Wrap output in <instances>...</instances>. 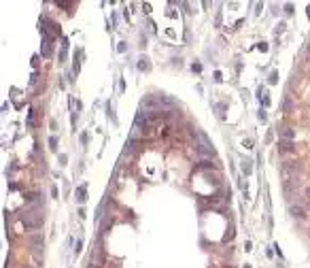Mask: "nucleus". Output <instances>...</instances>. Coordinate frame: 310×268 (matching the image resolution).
I'll list each match as a JSON object with an SVG mask.
<instances>
[{
  "label": "nucleus",
  "instance_id": "nucleus-1",
  "mask_svg": "<svg viewBox=\"0 0 310 268\" xmlns=\"http://www.w3.org/2000/svg\"><path fill=\"white\" fill-rule=\"evenodd\" d=\"M198 140H200V145H198V151L202 155H215V147H213V143L208 140V136L204 132H198Z\"/></svg>",
  "mask_w": 310,
  "mask_h": 268
},
{
  "label": "nucleus",
  "instance_id": "nucleus-2",
  "mask_svg": "<svg viewBox=\"0 0 310 268\" xmlns=\"http://www.w3.org/2000/svg\"><path fill=\"white\" fill-rule=\"evenodd\" d=\"M21 223L26 228H41L43 226V215H41V213H23V215H21Z\"/></svg>",
  "mask_w": 310,
  "mask_h": 268
},
{
  "label": "nucleus",
  "instance_id": "nucleus-3",
  "mask_svg": "<svg viewBox=\"0 0 310 268\" xmlns=\"http://www.w3.org/2000/svg\"><path fill=\"white\" fill-rule=\"evenodd\" d=\"M32 251H34L36 257L43 255V236H38V234L32 236Z\"/></svg>",
  "mask_w": 310,
  "mask_h": 268
},
{
  "label": "nucleus",
  "instance_id": "nucleus-4",
  "mask_svg": "<svg viewBox=\"0 0 310 268\" xmlns=\"http://www.w3.org/2000/svg\"><path fill=\"white\" fill-rule=\"evenodd\" d=\"M291 215L293 217H297V219H302V217H306V211H304V207H299V204H291Z\"/></svg>",
  "mask_w": 310,
  "mask_h": 268
},
{
  "label": "nucleus",
  "instance_id": "nucleus-5",
  "mask_svg": "<svg viewBox=\"0 0 310 268\" xmlns=\"http://www.w3.org/2000/svg\"><path fill=\"white\" fill-rule=\"evenodd\" d=\"M278 151L280 153H291V151H293V145H291L289 140H282V143H278Z\"/></svg>",
  "mask_w": 310,
  "mask_h": 268
},
{
  "label": "nucleus",
  "instance_id": "nucleus-6",
  "mask_svg": "<svg viewBox=\"0 0 310 268\" xmlns=\"http://www.w3.org/2000/svg\"><path fill=\"white\" fill-rule=\"evenodd\" d=\"M280 136L285 138V140H289V143H291V140L295 138V132L291 130V128H285V130H280Z\"/></svg>",
  "mask_w": 310,
  "mask_h": 268
},
{
  "label": "nucleus",
  "instance_id": "nucleus-7",
  "mask_svg": "<svg viewBox=\"0 0 310 268\" xmlns=\"http://www.w3.org/2000/svg\"><path fill=\"white\" fill-rule=\"evenodd\" d=\"M242 170H244V175L251 172V162H249V160H244V162H242Z\"/></svg>",
  "mask_w": 310,
  "mask_h": 268
},
{
  "label": "nucleus",
  "instance_id": "nucleus-8",
  "mask_svg": "<svg viewBox=\"0 0 310 268\" xmlns=\"http://www.w3.org/2000/svg\"><path fill=\"white\" fill-rule=\"evenodd\" d=\"M276 81H278V75L272 73V75H270V83H276Z\"/></svg>",
  "mask_w": 310,
  "mask_h": 268
},
{
  "label": "nucleus",
  "instance_id": "nucleus-9",
  "mask_svg": "<svg viewBox=\"0 0 310 268\" xmlns=\"http://www.w3.org/2000/svg\"><path fill=\"white\" fill-rule=\"evenodd\" d=\"M49 145H51L53 149H55V145H58V140H55V136H51V138H49Z\"/></svg>",
  "mask_w": 310,
  "mask_h": 268
},
{
  "label": "nucleus",
  "instance_id": "nucleus-10",
  "mask_svg": "<svg viewBox=\"0 0 310 268\" xmlns=\"http://www.w3.org/2000/svg\"><path fill=\"white\" fill-rule=\"evenodd\" d=\"M140 68H142V70H147V68H149V64H147V60H140Z\"/></svg>",
  "mask_w": 310,
  "mask_h": 268
},
{
  "label": "nucleus",
  "instance_id": "nucleus-11",
  "mask_svg": "<svg viewBox=\"0 0 310 268\" xmlns=\"http://www.w3.org/2000/svg\"><path fill=\"white\" fill-rule=\"evenodd\" d=\"M285 13H287V15H291V13H293V6L287 4V6H285Z\"/></svg>",
  "mask_w": 310,
  "mask_h": 268
},
{
  "label": "nucleus",
  "instance_id": "nucleus-12",
  "mask_svg": "<svg viewBox=\"0 0 310 268\" xmlns=\"http://www.w3.org/2000/svg\"><path fill=\"white\" fill-rule=\"evenodd\" d=\"M308 17H310V6H308Z\"/></svg>",
  "mask_w": 310,
  "mask_h": 268
}]
</instances>
